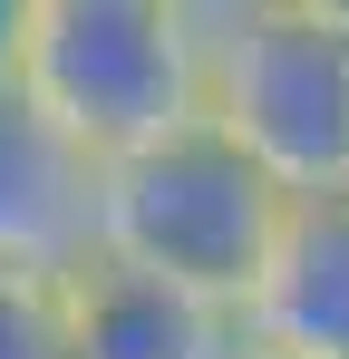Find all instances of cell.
Here are the masks:
<instances>
[{
    "label": "cell",
    "mask_w": 349,
    "mask_h": 359,
    "mask_svg": "<svg viewBox=\"0 0 349 359\" xmlns=\"http://www.w3.org/2000/svg\"><path fill=\"white\" fill-rule=\"evenodd\" d=\"M291 184L233 136L214 107L156 126L107 156V214H97V252H126L146 272H174L214 301H252L262 252L282 233Z\"/></svg>",
    "instance_id": "6da1fadb"
},
{
    "label": "cell",
    "mask_w": 349,
    "mask_h": 359,
    "mask_svg": "<svg viewBox=\"0 0 349 359\" xmlns=\"http://www.w3.org/2000/svg\"><path fill=\"white\" fill-rule=\"evenodd\" d=\"M204 68H214V29L184 0H39L10 78H29L97 156H116L194 117Z\"/></svg>",
    "instance_id": "7a4b0ae2"
},
{
    "label": "cell",
    "mask_w": 349,
    "mask_h": 359,
    "mask_svg": "<svg viewBox=\"0 0 349 359\" xmlns=\"http://www.w3.org/2000/svg\"><path fill=\"white\" fill-rule=\"evenodd\" d=\"M204 107L291 194L349 184V20H330L320 0H272L252 20H224Z\"/></svg>",
    "instance_id": "3957f363"
},
{
    "label": "cell",
    "mask_w": 349,
    "mask_h": 359,
    "mask_svg": "<svg viewBox=\"0 0 349 359\" xmlns=\"http://www.w3.org/2000/svg\"><path fill=\"white\" fill-rule=\"evenodd\" d=\"M97 214H107V156L29 78H0V262L68 282L97 252Z\"/></svg>",
    "instance_id": "277c9868"
},
{
    "label": "cell",
    "mask_w": 349,
    "mask_h": 359,
    "mask_svg": "<svg viewBox=\"0 0 349 359\" xmlns=\"http://www.w3.org/2000/svg\"><path fill=\"white\" fill-rule=\"evenodd\" d=\"M68 359H233L242 350V311L174 272H146L126 252H88L68 282Z\"/></svg>",
    "instance_id": "5b68a950"
},
{
    "label": "cell",
    "mask_w": 349,
    "mask_h": 359,
    "mask_svg": "<svg viewBox=\"0 0 349 359\" xmlns=\"http://www.w3.org/2000/svg\"><path fill=\"white\" fill-rule=\"evenodd\" d=\"M242 330H262L301 359H349V184L282 204V233L262 252Z\"/></svg>",
    "instance_id": "8992f818"
},
{
    "label": "cell",
    "mask_w": 349,
    "mask_h": 359,
    "mask_svg": "<svg viewBox=\"0 0 349 359\" xmlns=\"http://www.w3.org/2000/svg\"><path fill=\"white\" fill-rule=\"evenodd\" d=\"M0 359H68V301L49 272L0 262Z\"/></svg>",
    "instance_id": "52a82bcc"
},
{
    "label": "cell",
    "mask_w": 349,
    "mask_h": 359,
    "mask_svg": "<svg viewBox=\"0 0 349 359\" xmlns=\"http://www.w3.org/2000/svg\"><path fill=\"white\" fill-rule=\"evenodd\" d=\"M29 10H39V0H0V78L20 68V39H29Z\"/></svg>",
    "instance_id": "ba28073f"
},
{
    "label": "cell",
    "mask_w": 349,
    "mask_h": 359,
    "mask_svg": "<svg viewBox=\"0 0 349 359\" xmlns=\"http://www.w3.org/2000/svg\"><path fill=\"white\" fill-rule=\"evenodd\" d=\"M204 29H224V20H252V10H272V0H184Z\"/></svg>",
    "instance_id": "9c48e42d"
},
{
    "label": "cell",
    "mask_w": 349,
    "mask_h": 359,
    "mask_svg": "<svg viewBox=\"0 0 349 359\" xmlns=\"http://www.w3.org/2000/svg\"><path fill=\"white\" fill-rule=\"evenodd\" d=\"M233 359H301V350H282V340H262V330H242V350Z\"/></svg>",
    "instance_id": "30bf717a"
},
{
    "label": "cell",
    "mask_w": 349,
    "mask_h": 359,
    "mask_svg": "<svg viewBox=\"0 0 349 359\" xmlns=\"http://www.w3.org/2000/svg\"><path fill=\"white\" fill-rule=\"evenodd\" d=\"M320 10H330V20H349V0H320Z\"/></svg>",
    "instance_id": "8fae6325"
}]
</instances>
